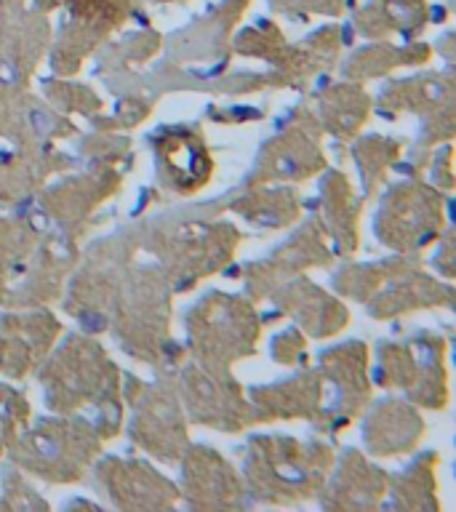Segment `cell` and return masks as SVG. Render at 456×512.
I'll return each instance as SVG.
<instances>
[]
</instances>
